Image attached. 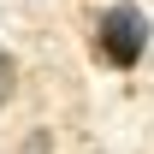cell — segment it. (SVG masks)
Listing matches in <instances>:
<instances>
[{
    "mask_svg": "<svg viewBox=\"0 0 154 154\" xmlns=\"http://www.w3.org/2000/svg\"><path fill=\"white\" fill-rule=\"evenodd\" d=\"M95 48H101V59L113 71H136L142 54H148V18H142V6H131V0L107 6L101 30H95Z\"/></svg>",
    "mask_w": 154,
    "mask_h": 154,
    "instance_id": "obj_1",
    "label": "cell"
},
{
    "mask_svg": "<svg viewBox=\"0 0 154 154\" xmlns=\"http://www.w3.org/2000/svg\"><path fill=\"white\" fill-rule=\"evenodd\" d=\"M12 89H18V59H12L6 48H0V107L12 101Z\"/></svg>",
    "mask_w": 154,
    "mask_h": 154,
    "instance_id": "obj_2",
    "label": "cell"
}]
</instances>
